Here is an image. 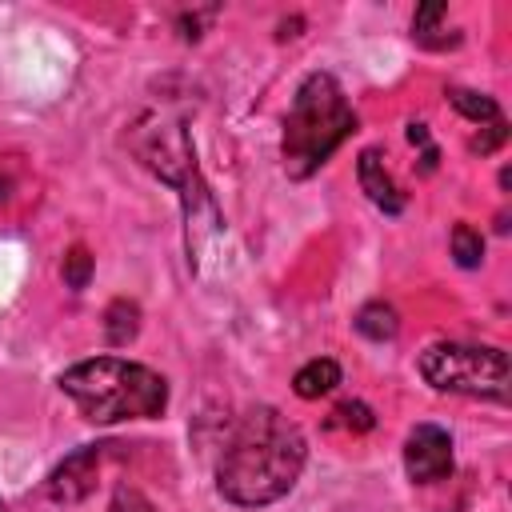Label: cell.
Listing matches in <instances>:
<instances>
[{
  "mask_svg": "<svg viewBox=\"0 0 512 512\" xmlns=\"http://www.w3.org/2000/svg\"><path fill=\"white\" fill-rule=\"evenodd\" d=\"M356 180H360L364 196H368V200H372L380 212H388V216L404 212V192L396 188L392 172L384 168V156H380V148H364V152L356 156Z\"/></svg>",
  "mask_w": 512,
  "mask_h": 512,
  "instance_id": "obj_7",
  "label": "cell"
},
{
  "mask_svg": "<svg viewBox=\"0 0 512 512\" xmlns=\"http://www.w3.org/2000/svg\"><path fill=\"white\" fill-rule=\"evenodd\" d=\"M336 384H340V364L328 360V356L308 360V364L296 368V376H292V392H296L300 400H320V396H328Z\"/></svg>",
  "mask_w": 512,
  "mask_h": 512,
  "instance_id": "obj_8",
  "label": "cell"
},
{
  "mask_svg": "<svg viewBox=\"0 0 512 512\" xmlns=\"http://www.w3.org/2000/svg\"><path fill=\"white\" fill-rule=\"evenodd\" d=\"M328 424L332 428H348V432H372L376 416H372V408L364 400H344V404L332 408V420Z\"/></svg>",
  "mask_w": 512,
  "mask_h": 512,
  "instance_id": "obj_15",
  "label": "cell"
},
{
  "mask_svg": "<svg viewBox=\"0 0 512 512\" xmlns=\"http://www.w3.org/2000/svg\"><path fill=\"white\" fill-rule=\"evenodd\" d=\"M356 332L360 336H368V340H392L396 332H400V316H396V308L392 304H384V300H368L360 312H356Z\"/></svg>",
  "mask_w": 512,
  "mask_h": 512,
  "instance_id": "obj_9",
  "label": "cell"
},
{
  "mask_svg": "<svg viewBox=\"0 0 512 512\" xmlns=\"http://www.w3.org/2000/svg\"><path fill=\"white\" fill-rule=\"evenodd\" d=\"M356 132V112L332 72H308L292 96L280 136V160L292 180H308Z\"/></svg>",
  "mask_w": 512,
  "mask_h": 512,
  "instance_id": "obj_3",
  "label": "cell"
},
{
  "mask_svg": "<svg viewBox=\"0 0 512 512\" xmlns=\"http://www.w3.org/2000/svg\"><path fill=\"white\" fill-rule=\"evenodd\" d=\"M448 100H452V108H456L460 116L476 120L480 128H484V124H496V120H500V104H496L492 96H484V92H468V88H448Z\"/></svg>",
  "mask_w": 512,
  "mask_h": 512,
  "instance_id": "obj_11",
  "label": "cell"
},
{
  "mask_svg": "<svg viewBox=\"0 0 512 512\" xmlns=\"http://www.w3.org/2000/svg\"><path fill=\"white\" fill-rule=\"evenodd\" d=\"M504 140H508V120L500 116L496 124H484V136H476V140H472V148H476L480 156H488V152H496Z\"/></svg>",
  "mask_w": 512,
  "mask_h": 512,
  "instance_id": "obj_17",
  "label": "cell"
},
{
  "mask_svg": "<svg viewBox=\"0 0 512 512\" xmlns=\"http://www.w3.org/2000/svg\"><path fill=\"white\" fill-rule=\"evenodd\" d=\"M404 472L412 484H436L452 476V436L440 424H416L404 440Z\"/></svg>",
  "mask_w": 512,
  "mask_h": 512,
  "instance_id": "obj_5",
  "label": "cell"
},
{
  "mask_svg": "<svg viewBox=\"0 0 512 512\" xmlns=\"http://www.w3.org/2000/svg\"><path fill=\"white\" fill-rule=\"evenodd\" d=\"M136 332H140V304L136 300H112L108 308H104V336H108V344H128V340H136Z\"/></svg>",
  "mask_w": 512,
  "mask_h": 512,
  "instance_id": "obj_10",
  "label": "cell"
},
{
  "mask_svg": "<svg viewBox=\"0 0 512 512\" xmlns=\"http://www.w3.org/2000/svg\"><path fill=\"white\" fill-rule=\"evenodd\" d=\"M304 432L272 404L248 408L216 460V492L236 508H264L288 496L304 472Z\"/></svg>",
  "mask_w": 512,
  "mask_h": 512,
  "instance_id": "obj_1",
  "label": "cell"
},
{
  "mask_svg": "<svg viewBox=\"0 0 512 512\" xmlns=\"http://www.w3.org/2000/svg\"><path fill=\"white\" fill-rule=\"evenodd\" d=\"M444 12H448L444 4H424V8H416V16H412V40L424 44V48H448V44H456V40H448V36L440 32Z\"/></svg>",
  "mask_w": 512,
  "mask_h": 512,
  "instance_id": "obj_12",
  "label": "cell"
},
{
  "mask_svg": "<svg viewBox=\"0 0 512 512\" xmlns=\"http://www.w3.org/2000/svg\"><path fill=\"white\" fill-rule=\"evenodd\" d=\"M60 392L72 396L84 420L120 424V420H152L168 408V380L148 364L124 356H92L60 372Z\"/></svg>",
  "mask_w": 512,
  "mask_h": 512,
  "instance_id": "obj_2",
  "label": "cell"
},
{
  "mask_svg": "<svg viewBox=\"0 0 512 512\" xmlns=\"http://www.w3.org/2000/svg\"><path fill=\"white\" fill-rule=\"evenodd\" d=\"M108 512H156V508H152V500H148L144 492H136V488L120 484V488L112 492V504H108Z\"/></svg>",
  "mask_w": 512,
  "mask_h": 512,
  "instance_id": "obj_16",
  "label": "cell"
},
{
  "mask_svg": "<svg viewBox=\"0 0 512 512\" xmlns=\"http://www.w3.org/2000/svg\"><path fill=\"white\" fill-rule=\"evenodd\" d=\"M452 260L460 268H480V260H484V236L464 220L452 228Z\"/></svg>",
  "mask_w": 512,
  "mask_h": 512,
  "instance_id": "obj_13",
  "label": "cell"
},
{
  "mask_svg": "<svg viewBox=\"0 0 512 512\" xmlns=\"http://www.w3.org/2000/svg\"><path fill=\"white\" fill-rule=\"evenodd\" d=\"M104 448H108V444H84V448H76L72 456H64V460L52 468L44 492H48L56 504H80V500L96 488V472H100Z\"/></svg>",
  "mask_w": 512,
  "mask_h": 512,
  "instance_id": "obj_6",
  "label": "cell"
},
{
  "mask_svg": "<svg viewBox=\"0 0 512 512\" xmlns=\"http://www.w3.org/2000/svg\"><path fill=\"white\" fill-rule=\"evenodd\" d=\"M420 376L436 392L508 400V352L492 344H456L440 340L420 352Z\"/></svg>",
  "mask_w": 512,
  "mask_h": 512,
  "instance_id": "obj_4",
  "label": "cell"
},
{
  "mask_svg": "<svg viewBox=\"0 0 512 512\" xmlns=\"http://www.w3.org/2000/svg\"><path fill=\"white\" fill-rule=\"evenodd\" d=\"M92 252L84 248V244H72L68 252H64V264H60V276H64V284L72 288V292H84L88 288V280H92Z\"/></svg>",
  "mask_w": 512,
  "mask_h": 512,
  "instance_id": "obj_14",
  "label": "cell"
},
{
  "mask_svg": "<svg viewBox=\"0 0 512 512\" xmlns=\"http://www.w3.org/2000/svg\"><path fill=\"white\" fill-rule=\"evenodd\" d=\"M0 512H8V508H4V500H0Z\"/></svg>",
  "mask_w": 512,
  "mask_h": 512,
  "instance_id": "obj_18",
  "label": "cell"
}]
</instances>
